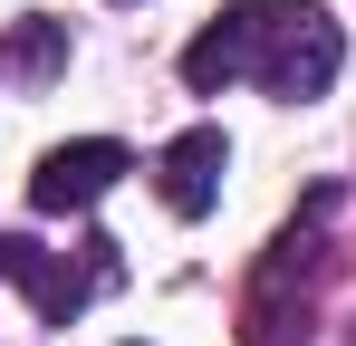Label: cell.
Here are the masks:
<instances>
[{
	"label": "cell",
	"instance_id": "4",
	"mask_svg": "<svg viewBox=\"0 0 356 346\" xmlns=\"http://www.w3.org/2000/svg\"><path fill=\"white\" fill-rule=\"evenodd\" d=\"M222 173H232V135H222V125H193V135H174V145H164V164H154V183H164V212L202 222V212L222 202Z\"/></svg>",
	"mask_w": 356,
	"mask_h": 346
},
{
	"label": "cell",
	"instance_id": "3",
	"mask_svg": "<svg viewBox=\"0 0 356 346\" xmlns=\"http://www.w3.org/2000/svg\"><path fill=\"white\" fill-rule=\"evenodd\" d=\"M116 260H97V270H67V260H49L39 240H19V231H0V279H19L29 298H39V318L49 327H67L87 298H97V279H106Z\"/></svg>",
	"mask_w": 356,
	"mask_h": 346
},
{
	"label": "cell",
	"instance_id": "1",
	"mask_svg": "<svg viewBox=\"0 0 356 346\" xmlns=\"http://www.w3.org/2000/svg\"><path fill=\"white\" fill-rule=\"evenodd\" d=\"M337 19L318 10V0H241L222 10L193 49H183V87L193 97H222V87H270V97H318L327 77H337Z\"/></svg>",
	"mask_w": 356,
	"mask_h": 346
},
{
	"label": "cell",
	"instance_id": "2",
	"mask_svg": "<svg viewBox=\"0 0 356 346\" xmlns=\"http://www.w3.org/2000/svg\"><path fill=\"white\" fill-rule=\"evenodd\" d=\"M116 183H125V145L77 135V145H58V154H39V173H29V212H87V202H106Z\"/></svg>",
	"mask_w": 356,
	"mask_h": 346
},
{
	"label": "cell",
	"instance_id": "5",
	"mask_svg": "<svg viewBox=\"0 0 356 346\" xmlns=\"http://www.w3.org/2000/svg\"><path fill=\"white\" fill-rule=\"evenodd\" d=\"M0 58H10L19 77H58V67H67V19H39V10H29V19H10Z\"/></svg>",
	"mask_w": 356,
	"mask_h": 346
}]
</instances>
